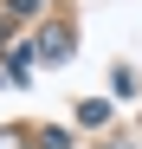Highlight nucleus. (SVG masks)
I'll return each mask as SVG.
<instances>
[{
    "label": "nucleus",
    "instance_id": "1",
    "mask_svg": "<svg viewBox=\"0 0 142 149\" xmlns=\"http://www.w3.org/2000/svg\"><path fill=\"white\" fill-rule=\"evenodd\" d=\"M39 143H45V149H71V143H65V136H58V130H45V136H39Z\"/></svg>",
    "mask_w": 142,
    "mask_h": 149
},
{
    "label": "nucleus",
    "instance_id": "2",
    "mask_svg": "<svg viewBox=\"0 0 142 149\" xmlns=\"http://www.w3.org/2000/svg\"><path fill=\"white\" fill-rule=\"evenodd\" d=\"M45 7V0H13V13H39Z\"/></svg>",
    "mask_w": 142,
    "mask_h": 149
},
{
    "label": "nucleus",
    "instance_id": "3",
    "mask_svg": "<svg viewBox=\"0 0 142 149\" xmlns=\"http://www.w3.org/2000/svg\"><path fill=\"white\" fill-rule=\"evenodd\" d=\"M0 149H19V130H0Z\"/></svg>",
    "mask_w": 142,
    "mask_h": 149
}]
</instances>
